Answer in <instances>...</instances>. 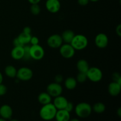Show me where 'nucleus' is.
<instances>
[{
  "mask_svg": "<svg viewBox=\"0 0 121 121\" xmlns=\"http://www.w3.org/2000/svg\"><path fill=\"white\" fill-rule=\"evenodd\" d=\"M24 33H27V34H30L31 33V28H30L28 26H27V27H25L24 28H23V31Z\"/></svg>",
  "mask_w": 121,
  "mask_h": 121,
  "instance_id": "35",
  "label": "nucleus"
},
{
  "mask_svg": "<svg viewBox=\"0 0 121 121\" xmlns=\"http://www.w3.org/2000/svg\"><path fill=\"white\" fill-rule=\"evenodd\" d=\"M116 33L118 37L121 36V24H119L116 28Z\"/></svg>",
  "mask_w": 121,
  "mask_h": 121,
  "instance_id": "34",
  "label": "nucleus"
},
{
  "mask_svg": "<svg viewBox=\"0 0 121 121\" xmlns=\"http://www.w3.org/2000/svg\"><path fill=\"white\" fill-rule=\"evenodd\" d=\"M74 35H75V34L73 31L71 30H66L63 32L61 37L63 42H65V43L70 44Z\"/></svg>",
  "mask_w": 121,
  "mask_h": 121,
  "instance_id": "19",
  "label": "nucleus"
},
{
  "mask_svg": "<svg viewBox=\"0 0 121 121\" xmlns=\"http://www.w3.org/2000/svg\"><path fill=\"white\" fill-rule=\"evenodd\" d=\"M31 37V34H27V33L22 32V33H21L19 34L18 36L17 37V38L19 40V41H20V43H21L23 46H25V45H27L28 44V43H30Z\"/></svg>",
  "mask_w": 121,
  "mask_h": 121,
  "instance_id": "22",
  "label": "nucleus"
},
{
  "mask_svg": "<svg viewBox=\"0 0 121 121\" xmlns=\"http://www.w3.org/2000/svg\"><path fill=\"white\" fill-rule=\"evenodd\" d=\"M28 2L31 4H39V2L41 1V0H28Z\"/></svg>",
  "mask_w": 121,
  "mask_h": 121,
  "instance_id": "36",
  "label": "nucleus"
},
{
  "mask_svg": "<svg viewBox=\"0 0 121 121\" xmlns=\"http://www.w3.org/2000/svg\"><path fill=\"white\" fill-rule=\"evenodd\" d=\"M76 67L78 72L81 73H85L87 72L89 69V63L85 59H80L76 63Z\"/></svg>",
  "mask_w": 121,
  "mask_h": 121,
  "instance_id": "17",
  "label": "nucleus"
},
{
  "mask_svg": "<svg viewBox=\"0 0 121 121\" xmlns=\"http://www.w3.org/2000/svg\"><path fill=\"white\" fill-rule=\"evenodd\" d=\"M24 46L14 47L11 50V56L13 59L16 60L22 59L24 56Z\"/></svg>",
  "mask_w": 121,
  "mask_h": 121,
  "instance_id": "15",
  "label": "nucleus"
},
{
  "mask_svg": "<svg viewBox=\"0 0 121 121\" xmlns=\"http://www.w3.org/2000/svg\"><path fill=\"white\" fill-rule=\"evenodd\" d=\"M87 79L92 82H99L102 79L103 73L101 70L97 67H89L86 72Z\"/></svg>",
  "mask_w": 121,
  "mask_h": 121,
  "instance_id": "4",
  "label": "nucleus"
},
{
  "mask_svg": "<svg viewBox=\"0 0 121 121\" xmlns=\"http://www.w3.org/2000/svg\"><path fill=\"white\" fill-rule=\"evenodd\" d=\"M57 109L52 103L43 105L39 111L40 118L44 121H49L53 120L55 118Z\"/></svg>",
  "mask_w": 121,
  "mask_h": 121,
  "instance_id": "1",
  "label": "nucleus"
},
{
  "mask_svg": "<svg viewBox=\"0 0 121 121\" xmlns=\"http://www.w3.org/2000/svg\"><path fill=\"white\" fill-rule=\"evenodd\" d=\"M75 113L79 118H88L92 112V106L87 102L79 103L74 107Z\"/></svg>",
  "mask_w": 121,
  "mask_h": 121,
  "instance_id": "2",
  "label": "nucleus"
},
{
  "mask_svg": "<svg viewBox=\"0 0 121 121\" xmlns=\"http://www.w3.org/2000/svg\"><path fill=\"white\" fill-rule=\"evenodd\" d=\"M117 113L119 118L121 117V108H119L118 109V110H117Z\"/></svg>",
  "mask_w": 121,
  "mask_h": 121,
  "instance_id": "37",
  "label": "nucleus"
},
{
  "mask_svg": "<svg viewBox=\"0 0 121 121\" xmlns=\"http://www.w3.org/2000/svg\"><path fill=\"white\" fill-rule=\"evenodd\" d=\"M46 8L48 12L55 14L60 11L61 4L59 0H47L46 2Z\"/></svg>",
  "mask_w": 121,
  "mask_h": 121,
  "instance_id": "11",
  "label": "nucleus"
},
{
  "mask_svg": "<svg viewBox=\"0 0 121 121\" xmlns=\"http://www.w3.org/2000/svg\"><path fill=\"white\" fill-rule=\"evenodd\" d=\"M13 44H14V47H18V46H24L22 44L20 43V41H19V40L18 39L17 37L16 38L14 39L13 40Z\"/></svg>",
  "mask_w": 121,
  "mask_h": 121,
  "instance_id": "32",
  "label": "nucleus"
},
{
  "mask_svg": "<svg viewBox=\"0 0 121 121\" xmlns=\"http://www.w3.org/2000/svg\"><path fill=\"white\" fill-rule=\"evenodd\" d=\"M62 38L61 35L57 34H54L48 37L47 40V43L48 47L52 48H60V46L63 44Z\"/></svg>",
  "mask_w": 121,
  "mask_h": 121,
  "instance_id": "9",
  "label": "nucleus"
},
{
  "mask_svg": "<svg viewBox=\"0 0 121 121\" xmlns=\"http://www.w3.org/2000/svg\"><path fill=\"white\" fill-rule=\"evenodd\" d=\"M60 54L61 56L65 59H71L75 54L76 50L70 44L65 43L60 47Z\"/></svg>",
  "mask_w": 121,
  "mask_h": 121,
  "instance_id": "8",
  "label": "nucleus"
},
{
  "mask_svg": "<svg viewBox=\"0 0 121 121\" xmlns=\"http://www.w3.org/2000/svg\"><path fill=\"white\" fill-rule=\"evenodd\" d=\"M54 80V82L60 84L63 81V76L61 75V74H58L55 76Z\"/></svg>",
  "mask_w": 121,
  "mask_h": 121,
  "instance_id": "30",
  "label": "nucleus"
},
{
  "mask_svg": "<svg viewBox=\"0 0 121 121\" xmlns=\"http://www.w3.org/2000/svg\"><path fill=\"white\" fill-rule=\"evenodd\" d=\"M9 121H19L18 120V119H10Z\"/></svg>",
  "mask_w": 121,
  "mask_h": 121,
  "instance_id": "40",
  "label": "nucleus"
},
{
  "mask_svg": "<svg viewBox=\"0 0 121 121\" xmlns=\"http://www.w3.org/2000/svg\"><path fill=\"white\" fill-rule=\"evenodd\" d=\"M108 91L112 96H117L119 95L121 91V85L116 82H112L108 85Z\"/></svg>",
  "mask_w": 121,
  "mask_h": 121,
  "instance_id": "13",
  "label": "nucleus"
},
{
  "mask_svg": "<svg viewBox=\"0 0 121 121\" xmlns=\"http://www.w3.org/2000/svg\"><path fill=\"white\" fill-rule=\"evenodd\" d=\"M70 113L65 109L57 110L54 119L56 121H69L70 119Z\"/></svg>",
  "mask_w": 121,
  "mask_h": 121,
  "instance_id": "16",
  "label": "nucleus"
},
{
  "mask_svg": "<svg viewBox=\"0 0 121 121\" xmlns=\"http://www.w3.org/2000/svg\"><path fill=\"white\" fill-rule=\"evenodd\" d=\"M30 43H31V46H33V45L39 44V38L36 36H32L31 38L30 42Z\"/></svg>",
  "mask_w": 121,
  "mask_h": 121,
  "instance_id": "31",
  "label": "nucleus"
},
{
  "mask_svg": "<svg viewBox=\"0 0 121 121\" xmlns=\"http://www.w3.org/2000/svg\"><path fill=\"white\" fill-rule=\"evenodd\" d=\"M95 43L96 46L98 48H106L109 43L108 37L105 33H99L96 35L95 38Z\"/></svg>",
  "mask_w": 121,
  "mask_h": 121,
  "instance_id": "10",
  "label": "nucleus"
},
{
  "mask_svg": "<svg viewBox=\"0 0 121 121\" xmlns=\"http://www.w3.org/2000/svg\"><path fill=\"white\" fill-rule=\"evenodd\" d=\"M31 59L35 60H40L44 57L45 54L43 47L40 45H33L30 48Z\"/></svg>",
  "mask_w": 121,
  "mask_h": 121,
  "instance_id": "5",
  "label": "nucleus"
},
{
  "mask_svg": "<svg viewBox=\"0 0 121 121\" xmlns=\"http://www.w3.org/2000/svg\"><path fill=\"white\" fill-rule=\"evenodd\" d=\"M69 121H80L79 119H77V118H73V119H70Z\"/></svg>",
  "mask_w": 121,
  "mask_h": 121,
  "instance_id": "39",
  "label": "nucleus"
},
{
  "mask_svg": "<svg viewBox=\"0 0 121 121\" xmlns=\"http://www.w3.org/2000/svg\"><path fill=\"white\" fill-rule=\"evenodd\" d=\"M7 87L5 85H3L2 83L0 84V96H4L7 93Z\"/></svg>",
  "mask_w": 121,
  "mask_h": 121,
  "instance_id": "29",
  "label": "nucleus"
},
{
  "mask_svg": "<svg viewBox=\"0 0 121 121\" xmlns=\"http://www.w3.org/2000/svg\"><path fill=\"white\" fill-rule=\"evenodd\" d=\"M68 100L65 96L60 95L54 98L53 104L57 110L65 109Z\"/></svg>",
  "mask_w": 121,
  "mask_h": 121,
  "instance_id": "14",
  "label": "nucleus"
},
{
  "mask_svg": "<svg viewBox=\"0 0 121 121\" xmlns=\"http://www.w3.org/2000/svg\"><path fill=\"white\" fill-rule=\"evenodd\" d=\"M78 85V82H77L76 78L73 77H69L66 78L65 81V86L67 90L72 91L74 90L76 87Z\"/></svg>",
  "mask_w": 121,
  "mask_h": 121,
  "instance_id": "20",
  "label": "nucleus"
},
{
  "mask_svg": "<svg viewBox=\"0 0 121 121\" xmlns=\"http://www.w3.org/2000/svg\"><path fill=\"white\" fill-rule=\"evenodd\" d=\"M33 76V72L30 68L22 67L17 70L16 78L21 81H28Z\"/></svg>",
  "mask_w": 121,
  "mask_h": 121,
  "instance_id": "6",
  "label": "nucleus"
},
{
  "mask_svg": "<svg viewBox=\"0 0 121 121\" xmlns=\"http://www.w3.org/2000/svg\"><path fill=\"white\" fill-rule=\"evenodd\" d=\"M52 98L50 95L47 92H41L38 96V101L42 105H44L52 103Z\"/></svg>",
  "mask_w": 121,
  "mask_h": 121,
  "instance_id": "18",
  "label": "nucleus"
},
{
  "mask_svg": "<svg viewBox=\"0 0 121 121\" xmlns=\"http://www.w3.org/2000/svg\"><path fill=\"white\" fill-rule=\"evenodd\" d=\"M74 105H73V104L72 102H67V105H66V108H65V109L66 110V111H67V112H69V113H70L71 112H72L73 111V110L74 109Z\"/></svg>",
  "mask_w": 121,
  "mask_h": 121,
  "instance_id": "28",
  "label": "nucleus"
},
{
  "mask_svg": "<svg viewBox=\"0 0 121 121\" xmlns=\"http://www.w3.org/2000/svg\"><path fill=\"white\" fill-rule=\"evenodd\" d=\"M112 78L113 82H116L118 83L121 85V76L119 73L115 72V73H113Z\"/></svg>",
  "mask_w": 121,
  "mask_h": 121,
  "instance_id": "27",
  "label": "nucleus"
},
{
  "mask_svg": "<svg viewBox=\"0 0 121 121\" xmlns=\"http://www.w3.org/2000/svg\"><path fill=\"white\" fill-rule=\"evenodd\" d=\"M59 1H60V0H59Z\"/></svg>",
  "mask_w": 121,
  "mask_h": 121,
  "instance_id": "43",
  "label": "nucleus"
},
{
  "mask_svg": "<svg viewBox=\"0 0 121 121\" xmlns=\"http://www.w3.org/2000/svg\"><path fill=\"white\" fill-rule=\"evenodd\" d=\"M89 2V0H78V3L81 6H86Z\"/></svg>",
  "mask_w": 121,
  "mask_h": 121,
  "instance_id": "33",
  "label": "nucleus"
},
{
  "mask_svg": "<svg viewBox=\"0 0 121 121\" xmlns=\"http://www.w3.org/2000/svg\"><path fill=\"white\" fill-rule=\"evenodd\" d=\"M2 82H3V76L1 72H0V84L2 83Z\"/></svg>",
  "mask_w": 121,
  "mask_h": 121,
  "instance_id": "38",
  "label": "nucleus"
},
{
  "mask_svg": "<svg viewBox=\"0 0 121 121\" xmlns=\"http://www.w3.org/2000/svg\"><path fill=\"white\" fill-rule=\"evenodd\" d=\"M13 115V110L9 105L7 104L2 105L0 107V117L6 120L11 119Z\"/></svg>",
  "mask_w": 121,
  "mask_h": 121,
  "instance_id": "12",
  "label": "nucleus"
},
{
  "mask_svg": "<svg viewBox=\"0 0 121 121\" xmlns=\"http://www.w3.org/2000/svg\"><path fill=\"white\" fill-rule=\"evenodd\" d=\"M89 41L87 38L83 34H76L71 41L70 44L75 50H82L88 46Z\"/></svg>",
  "mask_w": 121,
  "mask_h": 121,
  "instance_id": "3",
  "label": "nucleus"
},
{
  "mask_svg": "<svg viewBox=\"0 0 121 121\" xmlns=\"http://www.w3.org/2000/svg\"><path fill=\"white\" fill-rule=\"evenodd\" d=\"M92 108V111L95 112L96 113L100 114V113H104L106 110V106L105 104L102 102H97L95 103Z\"/></svg>",
  "mask_w": 121,
  "mask_h": 121,
  "instance_id": "23",
  "label": "nucleus"
},
{
  "mask_svg": "<svg viewBox=\"0 0 121 121\" xmlns=\"http://www.w3.org/2000/svg\"><path fill=\"white\" fill-rule=\"evenodd\" d=\"M30 46H28V45H25L24 46V56L22 59L24 60H29L31 59L30 57Z\"/></svg>",
  "mask_w": 121,
  "mask_h": 121,
  "instance_id": "25",
  "label": "nucleus"
},
{
  "mask_svg": "<svg viewBox=\"0 0 121 121\" xmlns=\"http://www.w3.org/2000/svg\"><path fill=\"white\" fill-rule=\"evenodd\" d=\"M30 12L34 15H39L41 12V8H40L39 4H31L30 7Z\"/></svg>",
  "mask_w": 121,
  "mask_h": 121,
  "instance_id": "24",
  "label": "nucleus"
},
{
  "mask_svg": "<svg viewBox=\"0 0 121 121\" xmlns=\"http://www.w3.org/2000/svg\"><path fill=\"white\" fill-rule=\"evenodd\" d=\"M17 70L14 66L12 65H8L6 66L4 70L5 74L9 78H16Z\"/></svg>",
  "mask_w": 121,
  "mask_h": 121,
  "instance_id": "21",
  "label": "nucleus"
},
{
  "mask_svg": "<svg viewBox=\"0 0 121 121\" xmlns=\"http://www.w3.org/2000/svg\"><path fill=\"white\" fill-rule=\"evenodd\" d=\"M76 79L78 83H83L85 82H86L87 79L86 73L79 72V73H78V74H77Z\"/></svg>",
  "mask_w": 121,
  "mask_h": 121,
  "instance_id": "26",
  "label": "nucleus"
},
{
  "mask_svg": "<svg viewBox=\"0 0 121 121\" xmlns=\"http://www.w3.org/2000/svg\"><path fill=\"white\" fill-rule=\"evenodd\" d=\"M99 1V0H89V1H91V2H97V1Z\"/></svg>",
  "mask_w": 121,
  "mask_h": 121,
  "instance_id": "42",
  "label": "nucleus"
},
{
  "mask_svg": "<svg viewBox=\"0 0 121 121\" xmlns=\"http://www.w3.org/2000/svg\"><path fill=\"white\" fill-rule=\"evenodd\" d=\"M0 121H7V120H6V119H4V118H0Z\"/></svg>",
  "mask_w": 121,
  "mask_h": 121,
  "instance_id": "41",
  "label": "nucleus"
},
{
  "mask_svg": "<svg viewBox=\"0 0 121 121\" xmlns=\"http://www.w3.org/2000/svg\"><path fill=\"white\" fill-rule=\"evenodd\" d=\"M46 92L50 95L52 98H56L58 96L61 95L63 92V87L61 85L56 82L48 84L46 89Z\"/></svg>",
  "mask_w": 121,
  "mask_h": 121,
  "instance_id": "7",
  "label": "nucleus"
}]
</instances>
